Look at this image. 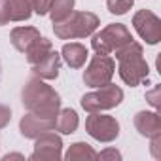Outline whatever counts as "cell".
I'll return each mask as SVG.
<instances>
[{
	"label": "cell",
	"mask_w": 161,
	"mask_h": 161,
	"mask_svg": "<svg viewBox=\"0 0 161 161\" xmlns=\"http://www.w3.org/2000/svg\"><path fill=\"white\" fill-rule=\"evenodd\" d=\"M21 103L23 106L34 114V116H40V118H55L59 108H61V97L59 93L44 84L40 78H31L29 82L25 84L23 91H21Z\"/></svg>",
	"instance_id": "obj_1"
},
{
	"label": "cell",
	"mask_w": 161,
	"mask_h": 161,
	"mask_svg": "<svg viewBox=\"0 0 161 161\" xmlns=\"http://www.w3.org/2000/svg\"><path fill=\"white\" fill-rule=\"evenodd\" d=\"M116 59L119 61V66H118L119 78L129 87L140 86L148 78L150 70H148V63L144 59V49L135 40H131L123 47L116 49Z\"/></svg>",
	"instance_id": "obj_2"
},
{
	"label": "cell",
	"mask_w": 161,
	"mask_h": 161,
	"mask_svg": "<svg viewBox=\"0 0 161 161\" xmlns=\"http://www.w3.org/2000/svg\"><path fill=\"white\" fill-rule=\"evenodd\" d=\"M99 23V17L93 12H72L64 21L53 23V32L59 40L86 38L97 31Z\"/></svg>",
	"instance_id": "obj_3"
},
{
	"label": "cell",
	"mask_w": 161,
	"mask_h": 161,
	"mask_svg": "<svg viewBox=\"0 0 161 161\" xmlns=\"http://www.w3.org/2000/svg\"><path fill=\"white\" fill-rule=\"evenodd\" d=\"M133 40L129 29L121 23H112L106 25L101 32L93 34L91 38V47L95 49V53L99 55H110L112 51L123 47L125 44H129Z\"/></svg>",
	"instance_id": "obj_4"
},
{
	"label": "cell",
	"mask_w": 161,
	"mask_h": 161,
	"mask_svg": "<svg viewBox=\"0 0 161 161\" xmlns=\"http://www.w3.org/2000/svg\"><path fill=\"white\" fill-rule=\"evenodd\" d=\"M121 101H123V89L114 84H106L103 87H97V91L86 93L80 104L86 112H103L119 106Z\"/></svg>",
	"instance_id": "obj_5"
},
{
	"label": "cell",
	"mask_w": 161,
	"mask_h": 161,
	"mask_svg": "<svg viewBox=\"0 0 161 161\" xmlns=\"http://www.w3.org/2000/svg\"><path fill=\"white\" fill-rule=\"evenodd\" d=\"M114 72H116V63L112 57L108 55H95L89 63V66L86 68L84 72V84L87 87H103L106 84L112 82V78H114Z\"/></svg>",
	"instance_id": "obj_6"
},
{
	"label": "cell",
	"mask_w": 161,
	"mask_h": 161,
	"mask_svg": "<svg viewBox=\"0 0 161 161\" xmlns=\"http://www.w3.org/2000/svg\"><path fill=\"white\" fill-rule=\"evenodd\" d=\"M86 131L99 142H112L119 136V123L112 116H104L101 112H89L86 119Z\"/></svg>",
	"instance_id": "obj_7"
},
{
	"label": "cell",
	"mask_w": 161,
	"mask_h": 161,
	"mask_svg": "<svg viewBox=\"0 0 161 161\" xmlns=\"http://www.w3.org/2000/svg\"><path fill=\"white\" fill-rule=\"evenodd\" d=\"M133 27L146 44L155 46L161 42V21L153 12L138 10L133 17Z\"/></svg>",
	"instance_id": "obj_8"
},
{
	"label": "cell",
	"mask_w": 161,
	"mask_h": 161,
	"mask_svg": "<svg viewBox=\"0 0 161 161\" xmlns=\"http://www.w3.org/2000/svg\"><path fill=\"white\" fill-rule=\"evenodd\" d=\"M63 157V140L59 135L47 131L40 136H36L34 152L31 155L32 161H59Z\"/></svg>",
	"instance_id": "obj_9"
},
{
	"label": "cell",
	"mask_w": 161,
	"mask_h": 161,
	"mask_svg": "<svg viewBox=\"0 0 161 161\" xmlns=\"http://www.w3.org/2000/svg\"><path fill=\"white\" fill-rule=\"evenodd\" d=\"M55 127V118H40V116H34V114H27L21 118L19 121V131L25 138H36L47 131H53Z\"/></svg>",
	"instance_id": "obj_10"
},
{
	"label": "cell",
	"mask_w": 161,
	"mask_h": 161,
	"mask_svg": "<svg viewBox=\"0 0 161 161\" xmlns=\"http://www.w3.org/2000/svg\"><path fill=\"white\" fill-rule=\"evenodd\" d=\"M59 68H61V53L51 49L42 61L32 64V74L40 80H55L59 76Z\"/></svg>",
	"instance_id": "obj_11"
},
{
	"label": "cell",
	"mask_w": 161,
	"mask_h": 161,
	"mask_svg": "<svg viewBox=\"0 0 161 161\" xmlns=\"http://www.w3.org/2000/svg\"><path fill=\"white\" fill-rule=\"evenodd\" d=\"M133 123H135V129L142 136L152 138V136H155V135L161 133V118H159L157 112H146V110H142V112H138L135 116Z\"/></svg>",
	"instance_id": "obj_12"
},
{
	"label": "cell",
	"mask_w": 161,
	"mask_h": 161,
	"mask_svg": "<svg viewBox=\"0 0 161 161\" xmlns=\"http://www.w3.org/2000/svg\"><path fill=\"white\" fill-rule=\"evenodd\" d=\"M38 38H40V31L34 29V27H15L12 31V34H10L12 46L21 53H25L31 47V44L34 40H38Z\"/></svg>",
	"instance_id": "obj_13"
},
{
	"label": "cell",
	"mask_w": 161,
	"mask_h": 161,
	"mask_svg": "<svg viewBox=\"0 0 161 161\" xmlns=\"http://www.w3.org/2000/svg\"><path fill=\"white\" fill-rule=\"evenodd\" d=\"M61 57L64 59V63L70 68H82L87 61V47L78 44V42L64 44L63 49H61Z\"/></svg>",
	"instance_id": "obj_14"
},
{
	"label": "cell",
	"mask_w": 161,
	"mask_h": 161,
	"mask_svg": "<svg viewBox=\"0 0 161 161\" xmlns=\"http://www.w3.org/2000/svg\"><path fill=\"white\" fill-rule=\"evenodd\" d=\"M78 125H80V118H78L76 110L64 108V110L57 112V116H55V127L53 129L59 131L61 135H72V133H76Z\"/></svg>",
	"instance_id": "obj_15"
},
{
	"label": "cell",
	"mask_w": 161,
	"mask_h": 161,
	"mask_svg": "<svg viewBox=\"0 0 161 161\" xmlns=\"http://www.w3.org/2000/svg\"><path fill=\"white\" fill-rule=\"evenodd\" d=\"M53 49V46H51V40H47V38H38V40H34L32 44H31V47L25 51V55H27V61H29V64H36L38 61H42L49 51Z\"/></svg>",
	"instance_id": "obj_16"
},
{
	"label": "cell",
	"mask_w": 161,
	"mask_h": 161,
	"mask_svg": "<svg viewBox=\"0 0 161 161\" xmlns=\"http://www.w3.org/2000/svg\"><path fill=\"white\" fill-rule=\"evenodd\" d=\"M66 161H82V159H97V152L93 150V146H89L87 142H74L68 152L64 153Z\"/></svg>",
	"instance_id": "obj_17"
},
{
	"label": "cell",
	"mask_w": 161,
	"mask_h": 161,
	"mask_svg": "<svg viewBox=\"0 0 161 161\" xmlns=\"http://www.w3.org/2000/svg\"><path fill=\"white\" fill-rule=\"evenodd\" d=\"M72 12H74V0H51L47 14H49V17H51L53 23H61Z\"/></svg>",
	"instance_id": "obj_18"
},
{
	"label": "cell",
	"mask_w": 161,
	"mask_h": 161,
	"mask_svg": "<svg viewBox=\"0 0 161 161\" xmlns=\"http://www.w3.org/2000/svg\"><path fill=\"white\" fill-rule=\"evenodd\" d=\"M32 15V0H10V19L27 21Z\"/></svg>",
	"instance_id": "obj_19"
},
{
	"label": "cell",
	"mask_w": 161,
	"mask_h": 161,
	"mask_svg": "<svg viewBox=\"0 0 161 161\" xmlns=\"http://www.w3.org/2000/svg\"><path fill=\"white\" fill-rule=\"evenodd\" d=\"M135 4V0H106L108 12L114 15H125Z\"/></svg>",
	"instance_id": "obj_20"
},
{
	"label": "cell",
	"mask_w": 161,
	"mask_h": 161,
	"mask_svg": "<svg viewBox=\"0 0 161 161\" xmlns=\"http://www.w3.org/2000/svg\"><path fill=\"white\" fill-rule=\"evenodd\" d=\"M10 21V0H0V27L8 25Z\"/></svg>",
	"instance_id": "obj_21"
},
{
	"label": "cell",
	"mask_w": 161,
	"mask_h": 161,
	"mask_svg": "<svg viewBox=\"0 0 161 161\" xmlns=\"http://www.w3.org/2000/svg\"><path fill=\"white\" fill-rule=\"evenodd\" d=\"M49 4L51 0H32V12L38 15H46L49 12Z\"/></svg>",
	"instance_id": "obj_22"
},
{
	"label": "cell",
	"mask_w": 161,
	"mask_h": 161,
	"mask_svg": "<svg viewBox=\"0 0 161 161\" xmlns=\"http://www.w3.org/2000/svg\"><path fill=\"white\" fill-rule=\"evenodd\" d=\"M12 121V110L6 104H0V129H4Z\"/></svg>",
	"instance_id": "obj_23"
},
{
	"label": "cell",
	"mask_w": 161,
	"mask_h": 161,
	"mask_svg": "<svg viewBox=\"0 0 161 161\" xmlns=\"http://www.w3.org/2000/svg\"><path fill=\"white\" fill-rule=\"evenodd\" d=\"M146 101H148L153 108H159V106H161V103H159V86H155L152 91L146 93Z\"/></svg>",
	"instance_id": "obj_24"
},
{
	"label": "cell",
	"mask_w": 161,
	"mask_h": 161,
	"mask_svg": "<svg viewBox=\"0 0 161 161\" xmlns=\"http://www.w3.org/2000/svg\"><path fill=\"white\" fill-rule=\"evenodd\" d=\"M150 150H152V153H153V157H161V133L159 135H155V136H152V146H150Z\"/></svg>",
	"instance_id": "obj_25"
},
{
	"label": "cell",
	"mask_w": 161,
	"mask_h": 161,
	"mask_svg": "<svg viewBox=\"0 0 161 161\" xmlns=\"http://www.w3.org/2000/svg\"><path fill=\"white\" fill-rule=\"evenodd\" d=\"M97 159H121V153L114 148H108V150L97 153Z\"/></svg>",
	"instance_id": "obj_26"
},
{
	"label": "cell",
	"mask_w": 161,
	"mask_h": 161,
	"mask_svg": "<svg viewBox=\"0 0 161 161\" xmlns=\"http://www.w3.org/2000/svg\"><path fill=\"white\" fill-rule=\"evenodd\" d=\"M8 159H23V155L21 153H8V155H4V161H8Z\"/></svg>",
	"instance_id": "obj_27"
},
{
	"label": "cell",
	"mask_w": 161,
	"mask_h": 161,
	"mask_svg": "<svg viewBox=\"0 0 161 161\" xmlns=\"http://www.w3.org/2000/svg\"><path fill=\"white\" fill-rule=\"evenodd\" d=\"M0 74H2V64H0Z\"/></svg>",
	"instance_id": "obj_28"
}]
</instances>
